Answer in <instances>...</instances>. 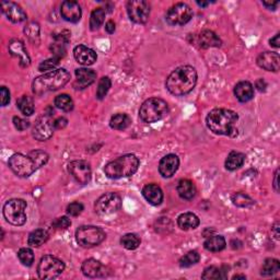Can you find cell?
Returning <instances> with one entry per match:
<instances>
[{"label":"cell","mask_w":280,"mask_h":280,"mask_svg":"<svg viewBox=\"0 0 280 280\" xmlns=\"http://www.w3.org/2000/svg\"><path fill=\"white\" fill-rule=\"evenodd\" d=\"M239 115L227 109H214L207 116V126L213 134L223 136H237L236 124Z\"/></svg>","instance_id":"obj_1"},{"label":"cell","mask_w":280,"mask_h":280,"mask_svg":"<svg viewBox=\"0 0 280 280\" xmlns=\"http://www.w3.org/2000/svg\"><path fill=\"white\" fill-rule=\"evenodd\" d=\"M197 83V72L192 66L177 67L167 77L165 87L172 94L182 96L193 91Z\"/></svg>","instance_id":"obj_2"},{"label":"cell","mask_w":280,"mask_h":280,"mask_svg":"<svg viewBox=\"0 0 280 280\" xmlns=\"http://www.w3.org/2000/svg\"><path fill=\"white\" fill-rule=\"evenodd\" d=\"M69 80L70 74L66 69H55L35 79L33 81V92L41 95L50 91L59 90L60 88L66 86Z\"/></svg>","instance_id":"obj_3"},{"label":"cell","mask_w":280,"mask_h":280,"mask_svg":"<svg viewBox=\"0 0 280 280\" xmlns=\"http://www.w3.org/2000/svg\"><path fill=\"white\" fill-rule=\"evenodd\" d=\"M139 167V159L135 155H124L107 163L104 173L110 179H122L132 176Z\"/></svg>","instance_id":"obj_4"},{"label":"cell","mask_w":280,"mask_h":280,"mask_svg":"<svg viewBox=\"0 0 280 280\" xmlns=\"http://www.w3.org/2000/svg\"><path fill=\"white\" fill-rule=\"evenodd\" d=\"M169 113L167 103L159 97H151L144 101L139 110V116L144 123H156Z\"/></svg>","instance_id":"obj_5"},{"label":"cell","mask_w":280,"mask_h":280,"mask_svg":"<svg viewBox=\"0 0 280 280\" xmlns=\"http://www.w3.org/2000/svg\"><path fill=\"white\" fill-rule=\"evenodd\" d=\"M26 202L23 199H10L4 204L3 216L4 219L13 226H23L26 221Z\"/></svg>","instance_id":"obj_6"},{"label":"cell","mask_w":280,"mask_h":280,"mask_svg":"<svg viewBox=\"0 0 280 280\" xmlns=\"http://www.w3.org/2000/svg\"><path fill=\"white\" fill-rule=\"evenodd\" d=\"M8 164L13 173L20 177L30 176L39 169L36 162L31 157L30 153L27 156L22 155V153H16V155L9 158Z\"/></svg>","instance_id":"obj_7"},{"label":"cell","mask_w":280,"mask_h":280,"mask_svg":"<svg viewBox=\"0 0 280 280\" xmlns=\"http://www.w3.org/2000/svg\"><path fill=\"white\" fill-rule=\"evenodd\" d=\"M76 240L82 247H94L105 240V232L99 227L82 226L76 231Z\"/></svg>","instance_id":"obj_8"},{"label":"cell","mask_w":280,"mask_h":280,"mask_svg":"<svg viewBox=\"0 0 280 280\" xmlns=\"http://www.w3.org/2000/svg\"><path fill=\"white\" fill-rule=\"evenodd\" d=\"M65 264L52 255H46L42 257L39 266H37V274L41 279H54L58 277L64 272Z\"/></svg>","instance_id":"obj_9"},{"label":"cell","mask_w":280,"mask_h":280,"mask_svg":"<svg viewBox=\"0 0 280 280\" xmlns=\"http://www.w3.org/2000/svg\"><path fill=\"white\" fill-rule=\"evenodd\" d=\"M122 207V198L116 193H106L95 202V212L100 216H110Z\"/></svg>","instance_id":"obj_10"},{"label":"cell","mask_w":280,"mask_h":280,"mask_svg":"<svg viewBox=\"0 0 280 280\" xmlns=\"http://www.w3.org/2000/svg\"><path fill=\"white\" fill-rule=\"evenodd\" d=\"M193 18V10L188 4L180 2L167 10L165 20L170 25H184Z\"/></svg>","instance_id":"obj_11"},{"label":"cell","mask_w":280,"mask_h":280,"mask_svg":"<svg viewBox=\"0 0 280 280\" xmlns=\"http://www.w3.org/2000/svg\"><path fill=\"white\" fill-rule=\"evenodd\" d=\"M129 19L137 24H144L150 16V4L146 0H129L127 2Z\"/></svg>","instance_id":"obj_12"},{"label":"cell","mask_w":280,"mask_h":280,"mask_svg":"<svg viewBox=\"0 0 280 280\" xmlns=\"http://www.w3.org/2000/svg\"><path fill=\"white\" fill-rule=\"evenodd\" d=\"M54 129V120L50 117V115H43L36 120L32 135L39 141H45L53 136Z\"/></svg>","instance_id":"obj_13"},{"label":"cell","mask_w":280,"mask_h":280,"mask_svg":"<svg viewBox=\"0 0 280 280\" xmlns=\"http://www.w3.org/2000/svg\"><path fill=\"white\" fill-rule=\"evenodd\" d=\"M68 171L79 184H88L91 181V166L87 161L77 160L69 163Z\"/></svg>","instance_id":"obj_14"},{"label":"cell","mask_w":280,"mask_h":280,"mask_svg":"<svg viewBox=\"0 0 280 280\" xmlns=\"http://www.w3.org/2000/svg\"><path fill=\"white\" fill-rule=\"evenodd\" d=\"M81 270L83 275L89 278H100L107 276L106 267L100 260L89 258L82 263Z\"/></svg>","instance_id":"obj_15"},{"label":"cell","mask_w":280,"mask_h":280,"mask_svg":"<svg viewBox=\"0 0 280 280\" xmlns=\"http://www.w3.org/2000/svg\"><path fill=\"white\" fill-rule=\"evenodd\" d=\"M180 166V159L176 155L170 153L161 159L160 163H159V172L163 177H172L175 173Z\"/></svg>","instance_id":"obj_16"},{"label":"cell","mask_w":280,"mask_h":280,"mask_svg":"<svg viewBox=\"0 0 280 280\" xmlns=\"http://www.w3.org/2000/svg\"><path fill=\"white\" fill-rule=\"evenodd\" d=\"M0 6H1V10L8 18V20H10L11 22L20 23L26 20V13L19 4L15 2L3 1Z\"/></svg>","instance_id":"obj_17"},{"label":"cell","mask_w":280,"mask_h":280,"mask_svg":"<svg viewBox=\"0 0 280 280\" xmlns=\"http://www.w3.org/2000/svg\"><path fill=\"white\" fill-rule=\"evenodd\" d=\"M60 13L65 20L71 23H77L81 19V7L77 1H64L60 7Z\"/></svg>","instance_id":"obj_18"},{"label":"cell","mask_w":280,"mask_h":280,"mask_svg":"<svg viewBox=\"0 0 280 280\" xmlns=\"http://www.w3.org/2000/svg\"><path fill=\"white\" fill-rule=\"evenodd\" d=\"M257 65L267 71H278L280 67V57L278 53L265 52L257 57Z\"/></svg>","instance_id":"obj_19"},{"label":"cell","mask_w":280,"mask_h":280,"mask_svg":"<svg viewBox=\"0 0 280 280\" xmlns=\"http://www.w3.org/2000/svg\"><path fill=\"white\" fill-rule=\"evenodd\" d=\"M73 56L79 64L83 66H90L96 62V53L85 45H78L73 49Z\"/></svg>","instance_id":"obj_20"},{"label":"cell","mask_w":280,"mask_h":280,"mask_svg":"<svg viewBox=\"0 0 280 280\" xmlns=\"http://www.w3.org/2000/svg\"><path fill=\"white\" fill-rule=\"evenodd\" d=\"M9 52L19 59V63H20L22 67L30 66V56L27 55L24 44H23L20 40H12L10 43H9Z\"/></svg>","instance_id":"obj_21"},{"label":"cell","mask_w":280,"mask_h":280,"mask_svg":"<svg viewBox=\"0 0 280 280\" xmlns=\"http://www.w3.org/2000/svg\"><path fill=\"white\" fill-rule=\"evenodd\" d=\"M76 78L77 80L74 82V88L76 89H86L91 86L96 79V73L94 70L88 68H79L76 70Z\"/></svg>","instance_id":"obj_22"},{"label":"cell","mask_w":280,"mask_h":280,"mask_svg":"<svg viewBox=\"0 0 280 280\" xmlns=\"http://www.w3.org/2000/svg\"><path fill=\"white\" fill-rule=\"evenodd\" d=\"M142 195L149 204L158 206L163 202L162 189L156 184H148L142 189Z\"/></svg>","instance_id":"obj_23"},{"label":"cell","mask_w":280,"mask_h":280,"mask_svg":"<svg viewBox=\"0 0 280 280\" xmlns=\"http://www.w3.org/2000/svg\"><path fill=\"white\" fill-rule=\"evenodd\" d=\"M234 95L240 102H249L254 96L253 85L249 81H241L234 87Z\"/></svg>","instance_id":"obj_24"},{"label":"cell","mask_w":280,"mask_h":280,"mask_svg":"<svg viewBox=\"0 0 280 280\" xmlns=\"http://www.w3.org/2000/svg\"><path fill=\"white\" fill-rule=\"evenodd\" d=\"M198 44L202 48L220 47L221 40L219 39L214 32L210 30H205L198 36Z\"/></svg>","instance_id":"obj_25"},{"label":"cell","mask_w":280,"mask_h":280,"mask_svg":"<svg viewBox=\"0 0 280 280\" xmlns=\"http://www.w3.org/2000/svg\"><path fill=\"white\" fill-rule=\"evenodd\" d=\"M176 189L180 197L185 200L193 199L196 196V192H197L195 184L189 180H181L177 184Z\"/></svg>","instance_id":"obj_26"},{"label":"cell","mask_w":280,"mask_h":280,"mask_svg":"<svg viewBox=\"0 0 280 280\" xmlns=\"http://www.w3.org/2000/svg\"><path fill=\"white\" fill-rule=\"evenodd\" d=\"M199 218L193 212H185L177 218V225L182 230H192L199 226Z\"/></svg>","instance_id":"obj_27"},{"label":"cell","mask_w":280,"mask_h":280,"mask_svg":"<svg viewBox=\"0 0 280 280\" xmlns=\"http://www.w3.org/2000/svg\"><path fill=\"white\" fill-rule=\"evenodd\" d=\"M227 242L222 235H209L205 241V249L209 252H220L225 250Z\"/></svg>","instance_id":"obj_28"},{"label":"cell","mask_w":280,"mask_h":280,"mask_svg":"<svg viewBox=\"0 0 280 280\" xmlns=\"http://www.w3.org/2000/svg\"><path fill=\"white\" fill-rule=\"evenodd\" d=\"M244 162H245V156L243 153L232 151L229 153V156L226 160V167L229 171H234L236 169H240V167L244 164Z\"/></svg>","instance_id":"obj_29"},{"label":"cell","mask_w":280,"mask_h":280,"mask_svg":"<svg viewBox=\"0 0 280 280\" xmlns=\"http://www.w3.org/2000/svg\"><path fill=\"white\" fill-rule=\"evenodd\" d=\"M48 240V233L44 229H36L33 232L30 233L27 243L32 247H40Z\"/></svg>","instance_id":"obj_30"},{"label":"cell","mask_w":280,"mask_h":280,"mask_svg":"<svg viewBox=\"0 0 280 280\" xmlns=\"http://www.w3.org/2000/svg\"><path fill=\"white\" fill-rule=\"evenodd\" d=\"M130 123H132V120H130V117L128 115H126L124 113H118L114 116H112V118L110 120V126L116 130H124L128 127Z\"/></svg>","instance_id":"obj_31"},{"label":"cell","mask_w":280,"mask_h":280,"mask_svg":"<svg viewBox=\"0 0 280 280\" xmlns=\"http://www.w3.org/2000/svg\"><path fill=\"white\" fill-rule=\"evenodd\" d=\"M203 279H226L227 278V268L217 267V266H209L204 270L202 275Z\"/></svg>","instance_id":"obj_32"},{"label":"cell","mask_w":280,"mask_h":280,"mask_svg":"<svg viewBox=\"0 0 280 280\" xmlns=\"http://www.w3.org/2000/svg\"><path fill=\"white\" fill-rule=\"evenodd\" d=\"M17 105L19 107V110L21 111L22 114H24L25 116H31L34 113V102L32 100V97L27 95H22L20 99L17 101Z\"/></svg>","instance_id":"obj_33"},{"label":"cell","mask_w":280,"mask_h":280,"mask_svg":"<svg viewBox=\"0 0 280 280\" xmlns=\"http://www.w3.org/2000/svg\"><path fill=\"white\" fill-rule=\"evenodd\" d=\"M105 19V10L102 8H96L92 11L90 17V29L95 31L100 29V26L103 24Z\"/></svg>","instance_id":"obj_34"},{"label":"cell","mask_w":280,"mask_h":280,"mask_svg":"<svg viewBox=\"0 0 280 280\" xmlns=\"http://www.w3.org/2000/svg\"><path fill=\"white\" fill-rule=\"evenodd\" d=\"M279 270H280L279 260L275 258H267L262 266V272H260V274H262L263 276H273V275L277 274Z\"/></svg>","instance_id":"obj_35"},{"label":"cell","mask_w":280,"mask_h":280,"mask_svg":"<svg viewBox=\"0 0 280 280\" xmlns=\"http://www.w3.org/2000/svg\"><path fill=\"white\" fill-rule=\"evenodd\" d=\"M55 105L57 109L64 112H70L73 109V101L68 94H60L56 96Z\"/></svg>","instance_id":"obj_36"},{"label":"cell","mask_w":280,"mask_h":280,"mask_svg":"<svg viewBox=\"0 0 280 280\" xmlns=\"http://www.w3.org/2000/svg\"><path fill=\"white\" fill-rule=\"evenodd\" d=\"M120 244H122L125 249L133 251L136 250L140 245V239L138 237V235L134 234V233H127V234L122 236V239H120Z\"/></svg>","instance_id":"obj_37"},{"label":"cell","mask_w":280,"mask_h":280,"mask_svg":"<svg viewBox=\"0 0 280 280\" xmlns=\"http://www.w3.org/2000/svg\"><path fill=\"white\" fill-rule=\"evenodd\" d=\"M24 33L33 44L40 43V25L35 22H30L25 26Z\"/></svg>","instance_id":"obj_38"},{"label":"cell","mask_w":280,"mask_h":280,"mask_svg":"<svg viewBox=\"0 0 280 280\" xmlns=\"http://www.w3.org/2000/svg\"><path fill=\"white\" fill-rule=\"evenodd\" d=\"M232 203L237 207H250L254 205V200L245 193H234L232 195Z\"/></svg>","instance_id":"obj_39"},{"label":"cell","mask_w":280,"mask_h":280,"mask_svg":"<svg viewBox=\"0 0 280 280\" xmlns=\"http://www.w3.org/2000/svg\"><path fill=\"white\" fill-rule=\"evenodd\" d=\"M18 258L22 265L30 267L34 263V253L29 247H23L18 252Z\"/></svg>","instance_id":"obj_40"},{"label":"cell","mask_w":280,"mask_h":280,"mask_svg":"<svg viewBox=\"0 0 280 280\" xmlns=\"http://www.w3.org/2000/svg\"><path fill=\"white\" fill-rule=\"evenodd\" d=\"M200 259V256L196 251H190L187 254H185L183 257L180 259V266L182 268H188L190 266L197 264Z\"/></svg>","instance_id":"obj_41"},{"label":"cell","mask_w":280,"mask_h":280,"mask_svg":"<svg viewBox=\"0 0 280 280\" xmlns=\"http://www.w3.org/2000/svg\"><path fill=\"white\" fill-rule=\"evenodd\" d=\"M112 86L111 79L109 77H103L100 79L99 81V86H97V90H96V97L99 100H103L105 95L107 94V92L110 91Z\"/></svg>","instance_id":"obj_42"},{"label":"cell","mask_w":280,"mask_h":280,"mask_svg":"<svg viewBox=\"0 0 280 280\" xmlns=\"http://www.w3.org/2000/svg\"><path fill=\"white\" fill-rule=\"evenodd\" d=\"M59 60H60V58L53 56L52 58L46 59V60H44V62H42L39 66V70L42 72L52 71V70H55L56 66H57V65L59 64Z\"/></svg>","instance_id":"obj_43"},{"label":"cell","mask_w":280,"mask_h":280,"mask_svg":"<svg viewBox=\"0 0 280 280\" xmlns=\"http://www.w3.org/2000/svg\"><path fill=\"white\" fill-rule=\"evenodd\" d=\"M71 226V221L68 217H59L53 222V227L57 230H66Z\"/></svg>","instance_id":"obj_44"},{"label":"cell","mask_w":280,"mask_h":280,"mask_svg":"<svg viewBox=\"0 0 280 280\" xmlns=\"http://www.w3.org/2000/svg\"><path fill=\"white\" fill-rule=\"evenodd\" d=\"M83 205L81 203H78V202H74L71 203L70 205H68L67 207V213L70 214V216L72 217H77L83 211Z\"/></svg>","instance_id":"obj_45"},{"label":"cell","mask_w":280,"mask_h":280,"mask_svg":"<svg viewBox=\"0 0 280 280\" xmlns=\"http://www.w3.org/2000/svg\"><path fill=\"white\" fill-rule=\"evenodd\" d=\"M13 125H15V127L18 130L22 132V130H25L30 127V122H27V120L21 117H18V116H15V117H13Z\"/></svg>","instance_id":"obj_46"},{"label":"cell","mask_w":280,"mask_h":280,"mask_svg":"<svg viewBox=\"0 0 280 280\" xmlns=\"http://www.w3.org/2000/svg\"><path fill=\"white\" fill-rule=\"evenodd\" d=\"M0 100H1V106H6L10 102V92L6 87L0 89Z\"/></svg>","instance_id":"obj_47"},{"label":"cell","mask_w":280,"mask_h":280,"mask_svg":"<svg viewBox=\"0 0 280 280\" xmlns=\"http://www.w3.org/2000/svg\"><path fill=\"white\" fill-rule=\"evenodd\" d=\"M68 119L65 117H58L54 120V127L55 129H63L67 126Z\"/></svg>","instance_id":"obj_48"},{"label":"cell","mask_w":280,"mask_h":280,"mask_svg":"<svg viewBox=\"0 0 280 280\" xmlns=\"http://www.w3.org/2000/svg\"><path fill=\"white\" fill-rule=\"evenodd\" d=\"M115 22L113 20H109L106 22V24H105V30L107 33H110V34H113L114 32H115Z\"/></svg>","instance_id":"obj_49"},{"label":"cell","mask_w":280,"mask_h":280,"mask_svg":"<svg viewBox=\"0 0 280 280\" xmlns=\"http://www.w3.org/2000/svg\"><path fill=\"white\" fill-rule=\"evenodd\" d=\"M279 37H280V34L277 33L276 35H275L273 39H270L269 41V43H270V46H273V47H276L278 48L279 46H280V41H279Z\"/></svg>","instance_id":"obj_50"},{"label":"cell","mask_w":280,"mask_h":280,"mask_svg":"<svg viewBox=\"0 0 280 280\" xmlns=\"http://www.w3.org/2000/svg\"><path fill=\"white\" fill-rule=\"evenodd\" d=\"M255 87L257 88L259 91H265L266 88H267V85H266L264 79H258V80L256 81V83H255Z\"/></svg>","instance_id":"obj_51"},{"label":"cell","mask_w":280,"mask_h":280,"mask_svg":"<svg viewBox=\"0 0 280 280\" xmlns=\"http://www.w3.org/2000/svg\"><path fill=\"white\" fill-rule=\"evenodd\" d=\"M263 4L265 7H267V8H269V9H273V10H275V9H276V7L278 6L279 4V2L278 1H272V2H266V1H264L263 2Z\"/></svg>","instance_id":"obj_52"},{"label":"cell","mask_w":280,"mask_h":280,"mask_svg":"<svg viewBox=\"0 0 280 280\" xmlns=\"http://www.w3.org/2000/svg\"><path fill=\"white\" fill-rule=\"evenodd\" d=\"M278 173H279V170H276V173H275L274 176V187L276 189V192H279V188H278Z\"/></svg>","instance_id":"obj_53"},{"label":"cell","mask_w":280,"mask_h":280,"mask_svg":"<svg viewBox=\"0 0 280 280\" xmlns=\"http://www.w3.org/2000/svg\"><path fill=\"white\" fill-rule=\"evenodd\" d=\"M279 227V225L278 223H276V225H275L274 227H273V231H274V233H275V237H276V239L278 240L279 239V232H278V228Z\"/></svg>","instance_id":"obj_54"},{"label":"cell","mask_w":280,"mask_h":280,"mask_svg":"<svg viewBox=\"0 0 280 280\" xmlns=\"http://www.w3.org/2000/svg\"><path fill=\"white\" fill-rule=\"evenodd\" d=\"M197 4H198V6H200V7H207L208 4H209V2H207V1H202V2L197 1Z\"/></svg>","instance_id":"obj_55"},{"label":"cell","mask_w":280,"mask_h":280,"mask_svg":"<svg viewBox=\"0 0 280 280\" xmlns=\"http://www.w3.org/2000/svg\"><path fill=\"white\" fill-rule=\"evenodd\" d=\"M232 279H246V277L244 275H235V276H233Z\"/></svg>","instance_id":"obj_56"}]
</instances>
